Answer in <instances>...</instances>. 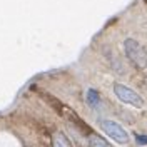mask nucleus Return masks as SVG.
<instances>
[{"mask_svg":"<svg viewBox=\"0 0 147 147\" xmlns=\"http://www.w3.org/2000/svg\"><path fill=\"white\" fill-rule=\"evenodd\" d=\"M124 49H125V55H127V59L136 65L137 69H146L147 67V52L137 40H134V38H127V40L124 42Z\"/></svg>","mask_w":147,"mask_h":147,"instance_id":"f257e3e1","label":"nucleus"},{"mask_svg":"<svg viewBox=\"0 0 147 147\" xmlns=\"http://www.w3.org/2000/svg\"><path fill=\"white\" fill-rule=\"evenodd\" d=\"M114 92H115L117 99H120L124 104L134 105V107H142V104H144L142 102V97L139 95L137 92L125 87V85H122V84H115L114 85Z\"/></svg>","mask_w":147,"mask_h":147,"instance_id":"f03ea898","label":"nucleus"},{"mask_svg":"<svg viewBox=\"0 0 147 147\" xmlns=\"http://www.w3.org/2000/svg\"><path fill=\"white\" fill-rule=\"evenodd\" d=\"M100 127H102V130H104L110 139H114L115 142H119V144H127L129 134L124 130L122 125L117 124V122H114V120H102Z\"/></svg>","mask_w":147,"mask_h":147,"instance_id":"7ed1b4c3","label":"nucleus"},{"mask_svg":"<svg viewBox=\"0 0 147 147\" xmlns=\"http://www.w3.org/2000/svg\"><path fill=\"white\" fill-rule=\"evenodd\" d=\"M54 147H72V144H70V140L67 139L65 134L59 132V134L54 136Z\"/></svg>","mask_w":147,"mask_h":147,"instance_id":"20e7f679","label":"nucleus"},{"mask_svg":"<svg viewBox=\"0 0 147 147\" xmlns=\"http://www.w3.org/2000/svg\"><path fill=\"white\" fill-rule=\"evenodd\" d=\"M89 144H90V147H112L105 139L99 137V136H95V134H90V137H89Z\"/></svg>","mask_w":147,"mask_h":147,"instance_id":"39448f33","label":"nucleus"},{"mask_svg":"<svg viewBox=\"0 0 147 147\" xmlns=\"http://www.w3.org/2000/svg\"><path fill=\"white\" fill-rule=\"evenodd\" d=\"M87 102L92 104V105H97L99 104V94L94 90V89H89L87 90Z\"/></svg>","mask_w":147,"mask_h":147,"instance_id":"423d86ee","label":"nucleus"},{"mask_svg":"<svg viewBox=\"0 0 147 147\" xmlns=\"http://www.w3.org/2000/svg\"><path fill=\"white\" fill-rule=\"evenodd\" d=\"M137 144H140V146H142V144H147V136H137Z\"/></svg>","mask_w":147,"mask_h":147,"instance_id":"0eeeda50","label":"nucleus"}]
</instances>
